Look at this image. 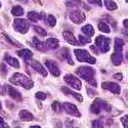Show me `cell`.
<instances>
[{
    "label": "cell",
    "instance_id": "9c48e42d",
    "mask_svg": "<svg viewBox=\"0 0 128 128\" xmlns=\"http://www.w3.org/2000/svg\"><path fill=\"white\" fill-rule=\"evenodd\" d=\"M62 108L64 110H65V112L71 116H75V117H81V114L80 112L78 111V108L75 106V104H73L71 102H65L62 104Z\"/></svg>",
    "mask_w": 128,
    "mask_h": 128
},
{
    "label": "cell",
    "instance_id": "5bb4252c",
    "mask_svg": "<svg viewBox=\"0 0 128 128\" xmlns=\"http://www.w3.org/2000/svg\"><path fill=\"white\" fill-rule=\"evenodd\" d=\"M62 35H64V38L66 39V41H68V43H70V44H72V45H80L79 41L76 39L75 36L73 35L72 32H70V31H65V32L62 33Z\"/></svg>",
    "mask_w": 128,
    "mask_h": 128
},
{
    "label": "cell",
    "instance_id": "f6af8a7d",
    "mask_svg": "<svg viewBox=\"0 0 128 128\" xmlns=\"http://www.w3.org/2000/svg\"><path fill=\"white\" fill-rule=\"evenodd\" d=\"M18 1L23 2V3H27V2H28V0H18Z\"/></svg>",
    "mask_w": 128,
    "mask_h": 128
},
{
    "label": "cell",
    "instance_id": "2e32d148",
    "mask_svg": "<svg viewBox=\"0 0 128 128\" xmlns=\"http://www.w3.org/2000/svg\"><path fill=\"white\" fill-rule=\"evenodd\" d=\"M18 116H20V119L22 120V121H25V122H27V121H32V120L34 119L33 115H32L30 112H28L27 110H22V111L20 112Z\"/></svg>",
    "mask_w": 128,
    "mask_h": 128
},
{
    "label": "cell",
    "instance_id": "d6a6232c",
    "mask_svg": "<svg viewBox=\"0 0 128 128\" xmlns=\"http://www.w3.org/2000/svg\"><path fill=\"white\" fill-rule=\"evenodd\" d=\"M36 98L40 100H44L46 98V94L44 92H41V91H38L36 93Z\"/></svg>",
    "mask_w": 128,
    "mask_h": 128
},
{
    "label": "cell",
    "instance_id": "44dd1931",
    "mask_svg": "<svg viewBox=\"0 0 128 128\" xmlns=\"http://www.w3.org/2000/svg\"><path fill=\"white\" fill-rule=\"evenodd\" d=\"M124 47V41L121 38H116L115 39V52L122 53Z\"/></svg>",
    "mask_w": 128,
    "mask_h": 128
},
{
    "label": "cell",
    "instance_id": "ac0fdd59",
    "mask_svg": "<svg viewBox=\"0 0 128 128\" xmlns=\"http://www.w3.org/2000/svg\"><path fill=\"white\" fill-rule=\"evenodd\" d=\"M62 92L65 93V94H67V95H72L73 98H75L78 102H83V98H82V95H80L79 93H76V92H74V91H72V90H70L69 88H67V87H62Z\"/></svg>",
    "mask_w": 128,
    "mask_h": 128
},
{
    "label": "cell",
    "instance_id": "1f68e13d",
    "mask_svg": "<svg viewBox=\"0 0 128 128\" xmlns=\"http://www.w3.org/2000/svg\"><path fill=\"white\" fill-rule=\"evenodd\" d=\"M79 43L80 44H87V43H90V39L87 38V37H84L83 35H79Z\"/></svg>",
    "mask_w": 128,
    "mask_h": 128
},
{
    "label": "cell",
    "instance_id": "4fadbf2b",
    "mask_svg": "<svg viewBox=\"0 0 128 128\" xmlns=\"http://www.w3.org/2000/svg\"><path fill=\"white\" fill-rule=\"evenodd\" d=\"M30 65H31V67L33 68L35 71L39 72L43 77H46V76H47V71L45 70V68H43V66H42L39 62H37V60H32V62H30Z\"/></svg>",
    "mask_w": 128,
    "mask_h": 128
},
{
    "label": "cell",
    "instance_id": "ffe728a7",
    "mask_svg": "<svg viewBox=\"0 0 128 128\" xmlns=\"http://www.w3.org/2000/svg\"><path fill=\"white\" fill-rule=\"evenodd\" d=\"M111 60H112L113 65H115V66H119V65H121V62H122V60H123V56H122V53L115 52L114 54H112Z\"/></svg>",
    "mask_w": 128,
    "mask_h": 128
},
{
    "label": "cell",
    "instance_id": "8fae6325",
    "mask_svg": "<svg viewBox=\"0 0 128 128\" xmlns=\"http://www.w3.org/2000/svg\"><path fill=\"white\" fill-rule=\"evenodd\" d=\"M45 66L48 68V70L50 71V73L52 74L53 76H60V70L58 68V66L56 65V64L54 62H52V60H46L45 62Z\"/></svg>",
    "mask_w": 128,
    "mask_h": 128
},
{
    "label": "cell",
    "instance_id": "5b68a950",
    "mask_svg": "<svg viewBox=\"0 0 128 128\" xmlns=\"http://www.w3.org/2000/svg\"><path fill=\"white\" fill-rule=\"evenodd\" d=\"M95 46L98 47L102 52H108L110 50V39L104 36H98L95 39Z\"/></svg>",
    "mask_w": 128,
    "mask_h": 128
},
{
    "label": "cell",
    "instance_id": "6da1fadb",
    "mask_svg": "<svg viewBox=\"0 0 128 128\" xmlns=\"http://www.w3.org/2000/svg\"><path fill=\"white\" fill-rule=\"evenodd\" d=\"M9 82L14 85H20V86H22L26 89H31L34 86L33 80H31L29 77H27L26 75L20 74V73L14 74V76L9 79Z\"/></svg>",
    "mask_w": 128,
    "mask_h": 128
},
{
    "label": "cell",
    "instance_id": "7bdbcfd3",
    "mask_svg": "<svg viewBox=\"0 0 128 128\" xmlns=\"http://www.w3.org/2000/svg\"><path fill=\"white\" fill-rule=\"evenodd\" d=\"M0 94H1V95L4 94V90H3V88H1V86H0Z\"/></svg>",
    "mask_w": 128,
    "mask_h": 128
},
{
    "label": "cell",
    "instance_id": "52a82bcc",
    "mask_svg": "<svg viewBox=\"0 0 128 128\" xmlns=\"http://www.w3.org/2000/svg\"><path fill=\"white\" fill-rule=\"evenodd\" d=\"M64 80H65V82L70 85L71 87H73L74 89H77V90H80L81 87H82V83L81 81L75 77V76H73L72 74H67V75L64 77Z\"/></svg>",
    "mask_w": 128,
    "mask_h": 128
},
{
    "label": "cell",
    "instance_id": "bcb514c9",
    "mask_svg": "<svg viewBox=\"0 0 128 128\" xmlns=\"http://www.w3.org/2000/svg\"><path fill=\"white\" fill-rule=\"evenodd\" d=\"M75 1V3H81V0H74Z\"/></svg>",
    "mask_w": 128,
    "mask_h": 128
},
{
    "label": "cell",
    "instance_id": "8992f818",
    "mask_svg": "<svg viewBox=\"0 0 128 128\" xmlns=\"http://www.w3.org/2000/svg\"><path fill=\"white\" fill-rule=\"evenodd\" d=\"M14 29L22 34H26L29 31V25L24 18H16L14 22Z\"/></svg>",
    "mask_w": 128,
    "mask_h": 128
},
{
    "label": "cell",
    "instance_id": "ab89813d",
    "mask_svg": "<svg viewBox=\"0 0 128 128\" xmlns=\"http://www.w3.org/2000/svg\"><path fill=\"white\" fill-rule=\"evenodd\" d=\"M87 91H88V92H89V93H88V94H89V95H90V96H93V95H94V94H95V93H96V92H95V91H91V90H90V89H89V88H88V89H87Z\"/></svg>",
    "mask_w": 128,
    "mask_h": 128
},
{
    "label": "cell",
    "instance_id": "d4e9b609",
    "mask_svg": "<svg viewBox=\"0 0 128 128\" xmlns=\"http://www.w3.org/2000/svg\"><path fill=\"white\" fill-rule=\"evenodd\" d=\"M12 14L16 16H24L25 12H24V9L22 6H20V5H16V6H14L12 9Z\"/></svg>",
    "mask_w": 128,
    "mask_h": 128
},
{
    "label": "cell",
    "instance_id": "30bf717a",
    "mask_svg": "<svg viewBox=\"0 0 128 128\" xmlns=\"http://www.w3.org/2000/svg\"><path fill=\"white\" fill-rule=\"evenodd\" d=\"M102 89L110 90L111 92H113L115 94H119L121 92V88L119 86V84L114 83V82H104L102 84Z\"/></svg>",
    "mask_w": 128,
    "mask_h": 128
},
{
    "label": "cell",
    "instance_id": "e575fe53",
    "mask_svg": "<svg viewBox=\"0 0 128 128\" xmlns=\"http://www.w3.org/2000/svg\"><path fill=\"white\" fill-rule=\"evenodd\" d=\"M92 127H94V128H100V127H102V123L100 121L94 120V121H92Z\"/></svg>",
    "mask_w": 128,
    "mask_h": 128
},
{
    "label": "cell",
    "instance_id": "83f0119b",
    "mask_svg": "<svg viewBox=\"0 0 128 128\" xmlns=\"http://www.w3.org/2000/svg\"><path fill=\"white\" fill-rule=\"evenodd\" d=\"M27 16H28V18L30 20H32V22L36 23V22H38V20H39V14L37 12H29Z\"/></svg>",
    "mask_w": 128,
    "mask_h": 128
},
{
    "label": "cell",
    "instance_id": "4316f807",
    "mask_svg": "<svg viewBox=\"0 0 128 128\" xmlns=\"http://www.w3.org/2000/svg\"><path fill=\"white\" fill-rule=\"evenodd\" d=\"M98 29H100V31L104 32V33H110L111 32V29H110L109 25L106 23H104V22H100L98 23Z\"/></svg>",
    "mask_w": 128,
    "mask_h": 128
},
{
    "label": "cell",
    "instance_id": "7dc6e473",
    "mask_svg": "<svg viewBox=\"0 0 128 128\" xmlns=\"http://www.w3.org/2000/svg\"><path fill=\"white\" fill-rule=\"evenodd\" d=\"M31 128H40V126H31Z\"/></svg>",
    "mask_w": 128,
    "mask_h": 128
},
{
    "label": "cell",
    "instance_id": "d590c367",
    "mask_svg": "<svg viewBox=\"0 0 128 128\" xmlns=\"http://www.w3.org/2000/svg\"><path fill=\"white\" fill-rule=\"evenodd\" d=\"M121 122H122V124H123V126H124L125 128H127V127H128V121H127V116H125V117H122V118H121Z\"/></svg>",
    "mask_w": 128,
    "mask_h": 128
},
{
    "label": "cell",
    "instance_id": "b9f144b4",
    "mask_svg": "<svg viewBox=\"0 0 128 128\" xmlns=\"http://www.w3.org/2000/svg\"><path fill=\"white\" fill-rule=\"evenodd\" d=\"M123 24H124L125 28H127V26H128V20H124V22H123Z\"/></svg>",
    "mask_w": 128,
    "mask_h": 128
},
{
    "label": "cell",
    "instance_id": "3957f363",
    "mask_svg": "<svg viewBox=\"0 0 128 128\" xmlns=\"http://www.w3.org/2000/svg\"><path fill=\"white\" fill-rule=\"evenodd\" d=\"M74 53L76 56V58L78 60V62H88L91 64V65H94L96 60L93 56H91L87 50H84V49H75L74 50Z\"/></svg>",
    "mask_w": 128,
    "mask_h": 128
},
{
    "label": "cell",
    "instance_id": "681fc988",
    "mask_svg": "<svg viewBox=\"0 0 128 128\" xmlns=\"http://www.w3.org/2000/svg\"><path fill=\"white\" fill-rule=\"evenodd\" d=\"M0 7H1V2H0Z\"/></svg>",
    "mask_w": 128,
    "mask_h": 128
},
{
    "label": "cell",
    "instance_id": "836d02e7",
    "mask_svg": "<svg viewBox=\"0 0 128 128\" xmlns=\"http://www.w3.org/2000/svg\"><path fill=\"white\" fill-rule=\"evenodd\" d=\"M88 2L91 3V4H94V5H98V6H102V0H88Z\"/></svg>",
    "mask_w": 128,
    "mask_h": 128
},
{
    "label": "cell",
    "instance_id": "7402d4cb",
    "mask_svg": "<svg viewBox=\"0 0 128 128\" xmlns=\"http://www.w3.org/2000/svg\"><path fill=\"white\" fill-rule=\"evenodd\" d=\"M4 60H5L6 62H8L12 67H14V68H16V69H18V68H20V62H18V60L14 58H12V56H5Z\"/></svg>",
    "mask_w": 128,
    "mask_h": 128
},
{
    "label": "cell",
    "instance_id": "f35d334b",
    "mask_svg": "<svg viewBox=\"0 0 128 128\" xmlns=\"http://www.w3.org/2000/svg\"><path fill=\"white\" fill-rule=\"evenodd\" d=\"M90 49H91V50H92V51H93L94 53H96V54L98 53V50L96 49V47H95L94 45H91V46H90Z\"/></svg>",
    "mask_w": 128,
    "mask_h": 128
},
{
    "label": "cell",
    "instance_id": "603a6c76",
    "mask_svg": "<svg viewBox=\"0 0 128 128\" xmlns=\"http://www.w3.org/2000/svg\"><path fill=\"white\" fill-rule=\"evenodd\" d=\"M60 53V56H62L64 58H65V60L70 64V65H74V62L72 60V58H71L70 53H69V50H68L66 47H64Z\"/></svg>",
    "mask_w": 128,
    "mask_h": 128
},
{
    "label": "cell",
    "instance_id": "7a4b0ae2",
    "mask_svg": "<svg viewBox=\"0 0 128 128\" xmlns=\"http://www.w3.org/2000/svg\"><path fill=\"white\" fill-rule=\"evenodd\" d=\"M76 74L78 76H80L81 78H83L84 80H86L87 82H89L93 86H96V81L94 79L95 76V71L90 68V67H79L76 70Z\"/></svg>",
    "mask_w": 128,
    "mask_h": 128
},
{
    "label": "cell",
    "instance_id": "f1b7e54d",
    "mask_svg": "<svg viewBox=\"0 0 128 128\" xmlns=\"http://www.w3.org/2000/svg\"><path fill=\"white\" fill-rule=\"evenodd\" d=\"M51 108H52V110L54 111L56 113H60L62 111V104H60V102H53L52 104H51Z\"/></svg>",
    "mask_w": 128,
    "mask_h": 128
},
{
    "label": "cell",
    "instance_id": "74e56055",
    "mask_svg": "<svg viewBox=\"0 0 128 128\" xmlns=\"http://www.w3.org/2000/svg\"><path fill=\"white\" fill-rule=\"evenodd\" d=\"M114 78H115L116 80L121 81V80L123 79V76H122V74H121V73H117V74H115V75H114Z\"/></svg>",
    "mask_w": 128,
    "mask_h": 128
},
{
    "label": "cell",
    "instance_id": "e0dca14e",
    "mask_svg": "<svg viewBox=\"0 0 128 128\" xmlns=\"http://www.w3.org/2000/svg\"><path fill=\"white\" fill-rule=\"evenodd\" d=\"M33 42H34L35 47H36L38 50H40L41 52H46V51H47V46H46V44L43 43L42 41H40L38 38L34 37V38H33Z\"/></svg>",
    "mask_w": 128,
    "mask_h": 128
},
{
    "label": "cell",
    "instance_id": "60d3db41",
    "mask_svg": "<svg viewBox=\"0 0 128 128\" xmlns=\"http://www.w3.org/2000/svg\"><path fill=\"white\" fill-rule=\"evenodd\" d=\"M44 16H45V14H44V12H40V14H39V20H43Z\"/></svg>",
    "mask_w": 128,
    "mask_h": 128
},
{
    "label": "cell",
    "instance_id": "277c9868",
    "mask_svg": "<svg viewBox=\"0 0 128 128\" xmlns=\"http://www.w3.org/2000/svg\"><path fill=\"white\" fill-rule=\"evenodd\" d=\"M102 110L106 111H110V106L104 100H100V98H96L94 100L92 104H91V112L93 114H100Z\"/></svg>",
    "mask_w": 128,
    "mask_h": 128
},
{
    "label": "cell",
    "instance_id": "cb8c5ba5",
    "mask_svg": "<svg viewBox=\"0 0 128 128\" xmlns=\"http://www.w3.org/2000/svg\"><path fill=\"white\" fill-rule=\"evenodd\" d=\"M82 32L85 34V35H87L88 37H91L94 35V29L91 25H85L84 27H82Z\"/></svg>",
    "mask_w": 128,
    "mask_h": 128
},
{
    "label": "cell",
    "instance_id": "484cf974",
    "mask_svg": "<svg viewBox=\"0 0 128 128\" xmlns=\"http://www.w3.org/2000/svg\"><path fill=\"white\" fill-rule=\"evenodd\" d=\"M104 5H106V9H109V10H116L117 8H118L116 2H114V0H104Z\"/></svg>",
    "mask_w": 128,
    "mask_h": 128
},
{
    "label": "cell",
    "instance_id": "c3c4849f",
    "mask_svg": "<svg viewBox=\"0 0 128 128\" xmlns=\"http://www.w3.org/2000/svg\"><path fill=\"white\" fill-rule=\"evenodd\" d=\"M0 111H1V102H0Z\"/></svg>",
    "mask_w": 128,
    "mask_h": 128
},
{
    "label": "cell",
    "instance_id": "4dcf8cb0",
    "mask_svg": "<svg viewBox=\"0 0 128 128\" xmlns=\"http://www.w3.org/2000/svg\"><path fill=\"white\" fill-rule=\"evenodd\" d=\"M34 30L37 32L39 35H41V36H46V35H47V32H46L43 28H41V27H39V26H35V27H34Z\"/></svg>",
    "mask_w": 128,
    "mask_h": 128
},
{
    "label": "cell",
    "instance_id": "d6986e66",
    "mask_svg": "<svg viewBox=\"0 0 128 128\" xmlns=\"http://www.w3.org/2000/svg\"><path fill=\"white\" fill-rule=\"evenodd\" d=\"M45 44L47 46V48H50V49H56L58 46H60V42L58 39L56 38H49L46 40Z\"/></svg>",
    "mask_w": 128,
    "mask_h": 128
},
{
    "label": "cell",
    "instance_id": "f546056e",
    "mask_svg": "<svg viewBox=\"0 0 128 128\" xmlns=\"http://www.w3.org/2000/svg\"><path fill=\"white\" fill-rule=\"evenodd\" d=\"M47 23H48V25H49V26L54 27V26L56 25V18L54 16H53L49 14V16H47Z\"/></svg>",
    "mask_w": 128,
    "mask_h": 128
},
{
    "label": "cell",
    "instance_id": "9a60e30c",
    "mask_svg": "<svg viewBox=\"0 0 128 128\" xmlns=\"http://www.w3.org/2000/svg\"><path fill=\"white\" fill-rule=\"evenodd\" d=\"M18 56L23 58L26 62H29L32 60V58H33V52L29 49H22L18 51Z\"/></svg>",
    "mask_w": 128,
    "mask_h": 128
},
{
    "label": "cell",
    "instance_id": "ee69618b",
    "mask_svg": "<svg viewBox=\"0 0 128 128\" xmlns=\"http://www.w3.org/2000/svg\"><path fill=\"white\" fill-rule=\"evenodd\" d=\"M3 118H2V117H0V124H3Z\"/></svg>",
    "mask_w": 128,
    "mask_h": 128
},
{
    "label": "cell",
    "instance_id": "8d00e7d4",
    "mask_svg": "<svg viewBox=\"0 0 128 128\" xmlns=\"http://www.w3.org/2000/svg\"><path fill=\"white\" fill-rule=\"evenodd\" d=\"M0 71L1 72H3V74H6L7 73V68H6V66L4 65V64H0Z\"/></svg>",
    "mask_w": 128,
    "mask_h": 128
},
{
    "label": "cell",
    "instance_id": "ba28073f",
    "mask_svg": "<svg viewBox=\"0 0 128 128\" xmlns=\"http://www.w3.org/2000/svg\"><path fill=\"white\" fill-rule=\"evenodd\" d=\"M70 18L75 24H82L86 20V16L81 10H73L70 12Z\"/></svg>",
    "mask_w": 128,
    "mask_h": 128
},
{
    "label": "cell",
    "instance_id": "7c38bea8",
    "mask_svg": "<svg viewBox=\"0 0 128 128\" xmlns=\"http://www.w3.org/2000/svg\"><path fill=\"white\" fill-rule=\"evenodd\" d=\"M6 89H7V92L9 94V96L12 98H14V100H16L18 102H22L23 100L22 94H20V91H18L16 88H14L12 86H9L8 85V86H6Z\"/></svg>",
    "mask_w": 128,
    "mask_h": 128
}]
</instances>
